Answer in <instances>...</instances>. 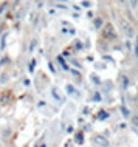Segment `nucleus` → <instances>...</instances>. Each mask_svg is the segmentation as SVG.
Returning a JSON list of instances; mask_svg holds the SVG:
<instances>
[{
	"mask_svg": "<svg viewBox=\"0 0 138 147\" xmlns=\"http://www.w3.org/2000/svg\"><path fill=\"white\" fill-rule=\"evenodd\" d=\"M121 26H123L124 34L127 36V37H132V36H133V28H132L131 23H129L127 20H121Z\"/></svg>",
	"mask_w": 138,
	"mask_h": 147,
	"instance_id": "f257e3e1",
	"label": "nucleus"
},
{
	"mask_svg": "<svg viewBox=\"0 0 138 147\" xmlns=\"http://www.w3.org/2000/svg\"><path fill=\"white\" fill-rule=\"evenodd\" d=\"M93 142H95L96 146H102V147H107V146H109V141L106 140L104 136H99V135H96V136L93 138Z\"/></svg>",
	"mask_w": 138,
	"mask_h": 147,
	"instance_id": "f03ea898",
	"label": "nucleus"
},
{
	"mask_svg": "<svg viewBox=\"0 0 138 147\" xmlns=\"http://www.w3.org/2000/svg\"><path fill=\"white\" fill-rule=\"evenodd\" d=\"M102 34H104L106 37H113V36H115V33H113V26L112 25H107L104 30H102Z\"/></svg>",
	"mask_w": 138,
	"mask_h": 147,
	"instance_id": "7ed1b4c3",
	"label": "nucleus"
},
{
	"mask_svg": "<svg viewBox=\"0 0 138 147\" xmlns=\"http://www.w3.org/2000/svg\"><path fill=\"white\" fill-rule=\"evenodd\" d=\"M76 142H78V144H82V142H84V133H82V132L76 133Z\"/></svg>",
	"mask_w": 138,
	"mask_h": 147,
	"instance_id": "20e7f679",
	"label": "nucleus"
},
{
	"mask_svg": "<svg viewBox=\"0 0 138 147\" xmlns=\"http://www.w3.org/2000/svg\"><path fill=\"white\" fill-rule=\"evenodd\" d=\"M129 5H131L132 9H137V6H138V0H129Z\"/></svg>",
	"mask_w": 138,
	"mask_h": 147,
	"instance_id": "39448f33",
	"label": "nucleus"
},
{
	"mask_svg": "<svg viewBox=\"0 0 138 147\" xmlns=\"http://www.w3.org/2000/svg\"><path fill=\"white\" fill-rule=\"evenodd\" d=\"M107 116H109V115L106 112H99V113H98V118H99V119H106Z\"/></svg>",
	"mask_w": 138,
	"mask_h": 147,
	"instance_id": "423d86ee",
	"label": "nucleus"
},
{
	"mask_svg": "<svg viewBox=\"0 0 138 147\" xmlns=\"http://www.w3.org/2000/svg\"><path fill=\"white\" fill-rule=\"evenodd\" d=\"M132 124L135 125V127H138V116H133L132 118Z\"/></svg>",
	"mask_w": 138,
	"mask_h": 147,
	"instance_id": "0eeeda50",
	"label": "nucleus"
},
{
	"mask_svg": "<svg viewBox=\"0 0 138 147\" xmlns=\"http://www.w3.org/2000/svg\"><path fill=\"white\" fill-rule=\"evenodd\" d=\"M8 76H6V74H2V76H0V82H3V84H5V82L8 81V79H6Z\"/></svg>",
	"mask_w": 138,
	"mask_h": 147,
	"instance_id": "6e6552de",
	"label": "nucleus"
},
{
	"mask_svg": "<svg viewBox=\"0 0 138 147\" xmlns=\"http://www.w3.org/2000/svg\"><path fill=\"white\" fill-rule=\"evenodd\" d=\"M101 25H102V20H99V19L95 20V26H101Z\"/></svg>",
	"mask_w": 138,
	"mask_h": 147,
	"instance_id": "1a4fd4ad",
	"label": "nucleus"
},
{
	"mask_svg": "<svg viewBox=\"0 0 138 147\" xmlns=\"http://www.w3.org/2000/svg\"><path fill=\"white\" fill-rule=\"evenodd\" d=\"M123 113H124V116H129V110L127 109H123Z\"/></svg>",
	"mask_w": 138,
	"mask_h": 147,
	"instance_id": "9d476101",
	"label": "nucleus"
},
{
	"mask_svg": "<svg viewBox=\"0 0 138 147\" xmlns=\"http://www.w3.org/2000/svg\"><path fill=\"white\" fill-rule=\"evenodd\" d=\"M82 5H84V6H90V2H87V0H84V2H82Z\"/></svg>",
	"mask_w": 138,
	"mask_h": 147,
	"instance_id": "9b49d317",
	"label": "nucleus"
},
{
	"mask_svg": "<svg viewBox=\"0 0 138 147\" xmlns=\"http://www.w3.org/2000/svg\"><path fill=\"white\" fill-rule=\"evenodd\" d=\"M135 54L138 56V45H137V48H135Z\"/></svg>",
	"mask_w": 138,
	"mask_h": 147,
	"instance_id": "f8f14e48",
	"label": "nucleus"
},
{
	"mask_svg": "<svg viewBox=\"0 0 138 147\" xmlns=\"http://www.w3.org/2000/svg\"><path fill=\"white\" fill-rule=\"evenodd\" d=\"M137 19H138V6H137Z\"/></svg>",
	"mask_w": 138,
	"mask_h": 147,
	"instance_id": "ddd939ff",
	"label": "nucleus"
},
{
	"mask_svg": "<svg viewBox=\"0 0 138 147\" xmlns=\"http://www.w3.org/2000/svg\"><path fill=\"white\" fill-rule=\"evenodd\" d=\"M137 45H138V36H137Z\"/></svg>",
	"mask_w": 138,
	"mask_h": 147,
	"instance_id": "4468645a",
	"label": "nucleus"
}]
</instances>
